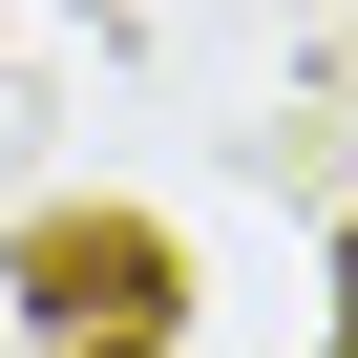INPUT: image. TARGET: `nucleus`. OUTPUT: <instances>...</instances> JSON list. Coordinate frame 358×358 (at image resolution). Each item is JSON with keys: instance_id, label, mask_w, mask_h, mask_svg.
Returning a JSON list of instances; mask_svg holds the SVG:
<instances>
[]
</instances>
